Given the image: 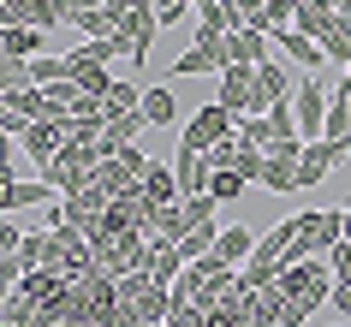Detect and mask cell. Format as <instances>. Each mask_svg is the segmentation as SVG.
I'll list each match as a JSON object with an SVG mask.
<instances>
[{"label":"cell","mask_w":351,"mask_h":327,"mask_svg":"<svg viewBox=\"0 0 351 327\" xmlns=\"http://www.w3.org/2000/svg\"><path fill=\"white\" fill-rule=\"evenodd\" d=\"M149 280H155V286H173V280H179V274H185V256H179V244H161V250H149Z\"/></svg>","instance_id":"cell-25"},{"label":"cell","mask_w":351,"mask_h":327,"mask_svg":"<svg viewBox=\"0 0 351 327\" xmlns=\"http://www.w3.org/2000/svg\"><path fill=\"white\" fill-rule=\"evenodd\" d=\"M292 113H298V137H304V143H315V137H322V125H328V84H322V77L298 84Z\"/></svg>","instance_id":"cell-12"},{"label":"cell","mask_w":351,"mask_h":327,"mask_svg":"<svg viewBox=\"0 0 351 327\" xmlns=\"http://www.w3.org/2000/svg\"><path fill=\"white\" fill-rule=\"evenodd\" d=\"M101 161H108V155H101V137H84V131H77L72 143L42 167V184H48L54 197H72V191H84V184L95 179V167H101Z\"/></svg>","instance_id":"cell-3"},{"label":"cell","mask_w":351,"mask_h":327,"mask_svg":"<svg viewBox=\"0 0 351 327\" xmlns=\"http://www.w3.org/2000/svg\"><path fill=\"white\" fill-rule=\"evenodd\" d=\"M143 173H149V155L131 143V149H119V155H108V161L95 167V184L108 197H137L143 191Z\"/></svg>","instance_id":"cell-7"},{"label":"cell","mask_w":351,"mask_h":327,"mask_svg":"<svg viewBox=\"0 0 351 327\" xmlns=\"http://www.w3.org/2000/svg\"><path fill=\"white\" fill-rule=\"evenodd\" d=\"M274 286L286 291V304L310 322L322 304H333V268H328V256H310V262H286V268L274 274Z\"/></svg>","instance_id":"cell-1"},{"label":"cell","mask_w":351,"mask_h":327,"mask_svg":"<svg viewBox=\"0 0 351 327\" xmlns=\"http://www.w3.org/2000/svg\"><path fill=\"white\" fill-rule=\"evenodd\" d=\"M333 309L351 322V274H339V280H333Z\"/></svg>","instance_id":"cell-38"},{"label":"cell","mask_w":351,"mask_h":327,"mask_svg":"<svg viewBox=\"0 0 351 327\" xmlns=\"http://www.w3.org/2000/svg\"><path fill=\"white\" fill-rule=\"evenodd\" d=\"M0 119H6V95H0Z\"/></svg>","instance_id":"cell-46"},{"label":"cell","mask_w":351,"mask_h":327,"mask_svg":"<svg viewBox=\"0 0 351 327\" xmlns=\"http://www.w3.org/2000/svg\"><path fill=\"white\" fill-rule=\"evenodd\" d=\"M6 108H12V113H24V119H30V125H36V119H54V95H48V90H36V84H24V90H12V95H6Z\"/></svg>","instance_id":"cell-21"},{"label":"cell","mask_w":351,"mask_h":327,"mask_svg":"<svg viewBox=\"0 0 351 327\" xmlns=\"http://www.w3.org/2000/svg\"><path fill=\"white\" fill-rule=\"evenodd\" d=\"M239 137H244V143H256V149H268V113H250V119H239Z\"/></svg>","instance_id":"cell-34"},{"label":"cell","mask_w":351,"mask_h":327,"mask_svg":"<svg viewBox=\"0 0 351 327\" xmlns=\"http://www.w3.org/2000/svg\"><path fill=\"white\" fill-rule=\"evenodd\" d=\"M161 327H208V315H203V309H191V304H173Z\"/></svg>","instance_id":"cell-35"},{"label":"cell","mask_w":351,"mask_h":327,"mask_svg":"<svg viewBox=\"0 0 351 327\" xmlns=\"http://www.w3.org/2000/svg\"><path fill=\"white\" fill-rule=\"evenodd\" d=\"M19 226H12V220H6V215H0V256H12V250H19Z\"/></svg>","instance_id":"cell-40"},{"label":"cell","mask_w":351,"mask_h":327,"mask_svg":"<svg viewBox=\"0 0 351 327\" xmlns=\"http://www.w3.org/2000/svg\"><path fill=\"white\" fill-rule=\"evenodd\" d=\"M42 268L66 274V280H84V274H95V250H90V232H77V226H48V262Z\"/></svg>","instance_id":"cell-6"},{"label":"cell","mask_w":351,"mask_h":327,"mask_svg":"<svg viewBox=\"0 0 351 327\" xmlns=\"http://www.w3.org/2000/svg\"><path fill=\"white\" fill-rule=\"evenodd\" d=\"M328 268H333V280H339V274H351V238H339V244L328 250Z\"/></svg>","instance_id":"cell-37"},{"label":"cell","mask_w":351,"mask_h":327,"mask_svg":"<svg viewBox=\"0 0 351 327\" xmlns=\"http://www.w3.org/2000/svg\"><path fill=\"white\" fill-rule=\"evenodd\" d=\"M250 250H256V232H250V226H221L215 256H221L226 268H244V262H250Z\"/></svg>","instance_id":"cell-19"},{"label":"cell","mask_w":351,"mask_h":327,"mask_svg":"<svg viewBox=\"0 0 351 327\" xmlns=\"http://www.w3.org/2000/svg\"><path fill=\"white\" fill-rule=\"evenodd\" d=\"M298 155H304V137L292 143H268L262 149V191H298Z\"/></svg>","instance_id":"cell-10"},{"label":"cell","mask_w":351,"mask_h":327,"mask_svg":"<svg viewBox=\"0 0 351 327\" xmlns=\"http://www.w3.org/2000/svg\"><path fill=\"white\" fill-rule=\"evenodd\" d=\"M179 208H185V220H191V226H203V220H215V208H221V202H215V197L203 191V197H185Z\"/></svg>","instance_id":"cell-33"},{"label":"cell","mask_w":351,"mask_h":327,"mask_svg":"<svg viewBox=\"0 0 351 327\" xmlns=\"http://www.w3.org/2000/svg\"><path fill=\"white\" fill-rule=\"evenodd\" d=\"M215 238H221V226H215V220H203V226H191V232L179 238V256H185V268L197 262V256H208V250H215Z\"/></svg>","instance_id":"cell-27"},{"label":"cell","mask_w":351,"mask_h":327,"mask_svg":"<svg viewBox=\"0 0 351 327\" xmlns=\"http://www.w3.org/2000/svg\"><path fill=\"white\" fill-rule=\"evenodd\" d=\"M143 202H155V208H167V202H185V197H179V179H173V167L149 161V173H143Z\"/></svg>","instance_id":"cell-22"},{"label":"cell","mask_w":351,"mask_h":327,"mask_svg":"<svg viewBox=\"0 0 351 327\" xmlns=\"http://www.w3.org/2000/svg\"><path fill=\"white\" fill-rule=\"evenodd\" d=\"M113 304L125 327H161L173 309V286H155L149 274H119L113 280Z\"/></svg>","instance_id":"cell-2"},{"label":"cell","mask_w":351,"mask_h":327,"mask_svg":"<svg viewBox=\"0 0 351 327\" xmlns=\"http://www.w3.org/2000/svg\"><path fill=\"white\" fill-rule=\"evenodd\" d=\"M339 238H346V215H339V208H310V215H292V250H286V262L328 256Z\"/></svg>","instance_id":"cell-5"},{"label":"cell","mask_w":351,"mask_h":327,"mask_svg":"<svg viewBox=\"0 0 351 327\" xmlns=\"http://www.w3.org/2000/svg\"><path fill=\"white\" fill-rule=\"evenodd\" d=\"M346 84H351V66H346Z\"/></svg>","instance_id":"cell-48"},{"label":"cell","mask_w":351,"mask_h":327,"mask_svg":"<svg viewBox=\"0 0 351 327\" xmlns=\"http://www.w3.org/2000/svg\"><path fill=\"white\" fill-rule=\"evenodd\" d=\"M6 167H12V155H6V131H0V173H6Z\"/></svg>","instance_id":"cell-41"},{"label":"cell","mask_w":351,"mask_h":327,"mask_svg":"<svg viewBox=\"0 0 351 327\" xmlns=\"http://www.w3.org/2000/svg\"><path fill=\"white\" fill-rule=\"evenodd\" d=\"M101 101H108V119L113 113H137L143 108V84H119V77H113V90L101 95Z\"/></svg>","instance_id":"cell-29"},{"label":"cell","mask_w":351,"mask_h":327,"mask_svg":"<svg viewBox=\"0 0 351 327\" xmlns=\"http://www.w3.org/2000/svg\"><path fill=\"white\" fill-rule=\"evenodd\" d=\"M203 12V30H215V36H239L244 30V12L232 6V0H208V6H197Z\"/></svg>","instance_id":"cell-23"},{"label":"cell","mask_w":351,"mask_h":327,"mask_svg":"<svg viewBox=\"0 0 351 327\" xmlns=\"http://www.w3.org/2000/svg\"><path fill=\"white\" fill-rule=\"evenodd\" d=\"M0 327H19V322H0Z\"/></svg>","instance_id":"cell-47"},{"label":"cell","mask_w":351,"mask_h":327,"mask_svg":"<svg viewBox=\"0 0 351 327\" xmlns=\"http://www.w3.org/2000/svg\"><path fill=\"white\" fill-rule=\"evenodd\" d=\"M339 95H346V113H351V84H346V77H339Z\"/></svg>","instance_id":"cell-42"},{"label":"cell","mask_w":351,"mask_h":327,"mask_svg":"<svg viewBox=\"0 0 351 327\" xmlns=\"http://www.w3.org/2000/svg\"><path fill=\"white\" fill-rule=\"evenodd\" d=\"M0 54H12V60H42V54H48V30L12 24V30H0Z\"/></svg>","instance_id":"cell-17"},{"label":"cell","mask_w":351,"mask_h":327,"mask_svg":"<svg viewBox=\"0 0 351 327\" xmlns=\"http://www.w3.org/2000/svg\"><path fill=\"white\" fill-rule=\"evenodd\" d=\"M250 95H256V66H226V72H221V95H215V101H221L232 119H250Z\"/></svg>","instance_id":"cell-14"},{"label":"cell","mask_w":351,"mask_h":327,"mask_svg":"<svg viewBox=\"0 0 351 327\" xmlns=\"http://www.w3.org/2000/svg\"><path fill=\"white\" fill-rule=\"evenodd\" d=\"M155 30H161V19H155V0H131L125 24H119V42H125V54L143 66L149 48H155Z\"/></svg>","instance_id":"cell-11"},{"label":"cell","mask_w":351,"mask_h":327,"mask_svg":"<svg viewBox=\"0 0 351 327\" xmlns=\"http://www.w3.org/2000/svg\"><path fill=\"white\" fill-rule=\"evenodd\" d=\"M208 72H226V36L197 30V42L173 60V77H208Z\"/></svg>","instance_id":"cell-8"},{"label":"cell","mask_w":351,"mask_h":327,"mask_svg":"<svg viewBox=\"0 0 351 327\" xmlns=\"http://www.w3.org/2000/svg\"><path fill=\"white\" fill-rule=\"evenodd\" d=\"M292 137H298V113H292V101L268 108V143H292Z\"/></svg>","instance_id":"cell-30"},{"label":"cell","mask_w":351,"mask_h":327,"mask_svg":"<svg viewBox=\"0 0 351 327\" xmlns=\"http://www.w3.org/2000/svg\"><path fill=\"white\" fill-rule=\"evenodd\" d=\"M262 60H268V36L262 30L244 24L239 36H226V66H262Z\"/></svg>","instance_id":"cell-20"},{"label":"cell","mask_w":351,"mask_h":327,"mask_svg":"<svg viewBox=\"0 0 351 327\" xmlns=\"http://www.w3.org/2000/svg\"><path fill=\"white\" fill-rule=\"evenodd\" d=\"M244 327H256V322H244Z\"/></svg>","instance_id":"cell-50"},{"label":"cell","mask_w":351,"mask_h":327,"mask_svg":"<svg viewBox=\"0 0 351 327\" xmlns=\"http://www.w3.org/2000/svg\"><path fill=\"white\" fill-rule=\"evenodd\" d=\"M333 19H339V12H333V6H322V0H298L292 30H298V36H310V42H322V36L333 30Z\"/></svg>","instance_id":"cell-18"},{"label":"cell","mask_w":351,"mask_h":327,"mask_svg":"<svg viewBox=\"0 0 351 327\" xmlns=\"http://www.w3.org/2000/svg\"><path fill=\"white\" fill-rule=\"evenodd\" d=\"M19 262H24V274L48 262V226H42V232H24V238H19Z\"/></svg>","instance_id":"cell-31"},{"label":"cell","mask_w":351,"mask_h":327,"mask_svg":"<svg viewBox=\"0 0 351 327\" xmlns=\"http://www.w3.org/2000/svg\"><path fill=\"white\" fill-rule=\"evenodd\" d=\"M90 250H95V268L101 274H143L149 268V238L131 232V226H95L90 232Z\"/></svg>","instance_id":"cell-4"},{"label":"cell","mask_w":351,"mask_h":327,"mask_svg":"<svg viewBox=\"0 0 351 327\" xmlns=\"http://www.w3.org/2000/svg\"><path fill=\"white\" fill-rule=\"evenodd\" d=\"M346 238H351V208H346Z\"/></svg>","instance_id":"cell-45"},{"label":"cell","mask_w":351,"mask_h":327,"mask_svg":"<svg viewBox=\"0 0 351 327\" xmlns=\"http://www.w3.org/2000/svg\"><path fill=\"white\" fill-rule=\"evenodd\" d=\"M280 48H286V54H292V66H304V72H315V66H322V42H310V36H298V30H286V36H274Z\"/></svg>","instance_id":"cell-26"},{"label":"cell","mask_w":351,"mask_h":327,"mask_svg":"<svg viewBox=\"0 0 351 327\" xmlns=\"http://www.w3.org/2000/svg\"><path fill=\"white\" fill-rule=\"evenodd\" d=\"M143 119H149V131L179 119V101H173V90H167V84H149V90H143Z\"/></svg>","instance_id":"cell-24"},{"label":"cell","mask_w":351,"mask_h":327,"mask_svg":"<svg viewBox=\"0 0 351 327\" xmlns=\"http://www.w3.org/2000/svg\"><path fill=\"white\" fill-rule=\"evenodd\" d=\"M197 6H208V0H197Z\"/></svg>","instance_id":"cell-49"},{"label":"cell","mask_w":351,"mask_h":327,"mask_svg":"<svg viewBox=\"0 0 351 327\" xmlns=\"http://www.w3.org/2000/svg\"><path fill=\"white\" fill-rule=\"evenodd\" d=\"M232 131H239V119H232L221 101H208V108L191 113V125H185V137H179V143H185V149H203V155H208V149L221 143V137H232Z\"/></svg>","instance_id":"cell-9"},{"label":"cell","mask_w":351,"mask_h":327,"mask_svg":"<svg viewBox=\"0 0 351 327\" xmlns=\"http://www.w3.org/2000/svg\"><path fill=\"white\" fill-rule=\"evenodd\" d=\"M346 149H351V143H333V137H315V143H304V155H298V191H304V184H322L333 167L346 161Z\"/></svg>","instance_id":"cell-13"},{"label":"cell","mask_w":351,"mask_h":327,"mask_svg":"<svg viewBox=\"0 0 351 327\" xmlns=\"http://www.w3.org/2000/svg\"><path fill=\"white\" fill-rule=\"evenodd\" d=\"M239 191H244V179H239V173H215V184H208V197H215V202H232Z\"/></svg>","instance_id":"cell-36"},{"label":"cell","mask_w":351,"mask_h":327,"mask_svg":"<svg viewBox=\"0 0 351 327\" xmlns=\"http://www.w3.org/2000/svg\"><path fill=\"white\" fill-rule=\"evenodd\" d=\"M185 12H191V0H155V19H161V24L185 19Z\"/></svg>","instance_id":"cell-39"},{"label":"cell","mask_w":351,"mask_h":327,"mask_svg":"<svg viewBox=\"0 0 351 327\" xmlns=\"http://www.w3.org/2000/svg\"><path fill=\"white\" fill-rule=\"evenodd\" d=\"M173 179H179V197H203L208 184H215V161H208L203 149H185V143H179V161H173Z\"/></svg>","instance_id":"cell-15"},{"label":"cell","mask_w":351,"mask_h":327,"mask_svg":"<svg viewBox=\"0 0 351 327\" xmlns=\"http://www.w3.org/2000/svg\"><path fill=\"white\" fill-rule=\"evenodd\" d=\"M6 298H12V286H6V280H0V304H6Z\"/></svg>","instance_id":"cell-43"},{"label":"cell","mask_w":351,"mask_h":327,"mask_svg":"<svg viewBox=\"0 0 351 327\" xmlns=\"http://www.w3.org/2000/svg\"><path fill=\"white\" fill-rule=\"evenodd\" d=\"M30 84V60H12V54H0V95H12Z\"/></svg>","instance_id":"cell-32"},{"label":"cell","mask_w":351,"mask_h":327,"mask_svg":"<svg viewBox=\"0 0 351 327\" xmlns=\"http://www.w3.org/2000/svg\"><path fill=\"white\" fill-rule=\"evenodd\" d=\"M280 101H292V72L274 66V60H262L256 66V95H250V113H268Z\"/></svg>","instance_id":"cell-16"},{"label":"cell","mask_w":351,"mask_h":327,"mask_svg":"<svg viewBox=\"0 0 351 327\" xmlns=\"http://www.w3.org/2000/svg\"><path fill=\"white\" fill-rule=\"evenodd\" d=\"M339 19H351V0H339Z\"/></svg>","instance_id":"cell-44"},{"label":"cell","mask_w":351,"mask_h":327,"mask_svg":"<svg viewBox=\"0 0 351 327\" xmlns=\"http://www.w3.org/2000/svg\"><path fill=\"white\" fill-rule=\"evenodd\" d=\"M322 54H328L333 66H351V19H333V30L322 36Z\"/></svg>","instance_id":"cell-28"}]
</instances>
